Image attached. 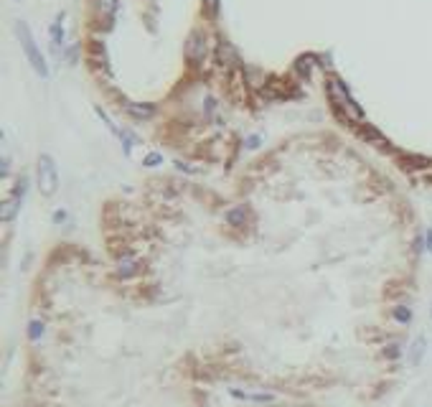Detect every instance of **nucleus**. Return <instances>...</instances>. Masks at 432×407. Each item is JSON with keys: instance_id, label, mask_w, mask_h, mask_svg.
I'll return each instance as SVG.
<instances>
[{"instance_id": "1", "label": "nucleus", "mask_w": 432, "mask_h": 407, "mask_svg": "<svg viewBox=\"0 0 432 407\" xmlns=\"http://www.w3.org/2000/svg\"><path fill=\"white\" fill-rule=\"evenodd\" d=\"M325 89H328V99L333 102V107H336L338 115H346L351 123H361V120H364V110L353 102V97L348 94V89H346L344 82H341L338 77H328Z\"/></svg>"}, {"instance_id": "2", "label": "nucleus", "mask_w": 432, "mask_h": 407, "mask_svg": "<svg viewBox=\"0 0 432 407\" xmlns=\"http://www.w3.org/2000/svg\"><path fill=\"white\" fill-rule=\"evenodd\" d=\"M16 33H18V41H21V46H23V54H26L28 62H31V66L36 69V74H38V77H49L46 59H43V54L38 51L36 41L31 36V28H28L23 21H16Z\"/></svg>"}, {"instance_id": "3", "label": "nucleus", "mask_w": 432, "mask_h": 407, "mask_svg": "<svg viewBox=\"0 0 432 407\" xmlns=\"http://www.w3.org/2000/svg\"><path fill=\"white\" fill-rule=\"evenodd\" d=\"M36 178H38V191L41 196H54L56 188H58V171H56V163L51 156L43 153L38 158V165H36Z\"/></svg>"}, {"instance_id": "4", "label": "nucleus", "mask_w": 432, "mask_h": 407, "mask_svg": "<svg viewBox=\"0 0 432 407\" xmlns=\"http://www.w3.org/2000/svg\"><path fill=\"white\" fill-rule=\"evenodd\" d=\"M206 54H208V36L201 28H193L191 36L186 38V59L193 66H199L206 62Z\"/></svg>"}, {"instance_id": "5", "label": "nucleus", "mask_w": 432, "mask_h": 407, "mask_svg": "<svg viewBox=\"0 0 432 407\" xmlns=\"http://www.w3.org/2000/svg\"><path fill=\"white\" fill-rule=\"evenodd\" d=\"M23 193H26V176H21V178L16 181V186H13L10 196L3 201V221L16 219L18 209H21V201H23Z\"/></svg>"}, {"instance_id": "6", "label": "nucleus", "mask_w": 432, "mask_h": 407, "mask_svg": "<svg viewBox=\"0 0 432 407\" xmlns=\"http://www.w3.org/2000/svg\"><path fill=\"white\" fill-rule=\"evenodd\" d=\"M216 59H219V64L227 66V69H231V66L239 64V56H236L234 46H231V43H227V41H219V46H216Z\"/></svg>"}, {"instance_id": "7", "label": "nucleus", "mask_w": 432, "mask_h": 407, "mask_svg": "<svg viewBox=\"0 0 432 407\" xmlns=\"http://www.w3.org/2000/svg\"><path fill=\"white\" fill-rule=\"evenodd\" d=\"M122 110L130 117H135V120H147V117H153V112H155L153 104H145V102H125Z\"/></svg>"}, {"instance_id": "8", "label": "nucleus", "mask_w": 432, "mask_h": 407, "mask_svg": "<svg viewBox=\"0 0 432 407\" xmlns=\"http://www.w3.org/2000/svg\"><path fill=\"white\" fill-rule=\"evenodd\" d=\"M117 5H120V0H97V16L104 26H110L115 13H117Z\"/></svg>"}, {"instance_id": "9", "label": "nucleus", "mask_w": 432, "mask_h": 407, "mask_svg": "<svg viewBox=\"0 0 432 407\" xmlns=\"http://www.w3.org/2000/svg\"><path fill=\"white\" fill-rule=\"evenodd\" d=\"M425 351H427V341H425V336H417V339L412 341V346H409V364H412V367L420 364V361L425 359Z\"/></svg>"}, {"instance_id": "10", "label": "nucleus", "mask_w": 432, "mask_h": 407, "mask_svg": "<svg viewBox=\"0 0 432 407\" xmlns=\"http://www.w3.org/2000/svg\"><path fill=\"white\" fill-rule=\"evenodd\" d=\"M61 23H64V13H58L56 21L51 23V41H54V49H61V43H64V31H61Z\"/></svg>"}, {"instance_id": "11", "label": "nucleus", "mask_w": 432, "mask_h": 407, "mask_svg": "<svg viewBox=\"0 0 432 407\" xmlns=\"http://www.w3.org/2000/svg\"><path fill=\"white\" fill-rule=\"evenodd\" d=\"M313 64H316V56H310V54H305V56H300L295 62V71L300 74V77H310V71H313Z\"/></svg>"}, {"instance_id": "12", "label": "nucleus", "mask_w": 432, "mask_h": 407, "mask_svg": "<svg viewBox=\"0 0 432 407\" xmlns=\"http://www.w3.org/2000/svg\"><path fill=\"white\" fill-rule=\"evenodd\" d=\"M244 221H247V206H234L227 214V224H231V227H242Z\"/></svg>"}, {"instance_id": "13", "label": "nucleus", "mask_w": 432, "mask_h": 407, "mask_svg": "<svg viewBox=\"0 0 432 407\" xmlns=\"http://www.w3.org/2000/svg\"><path fill=\"white\" fill-rule=\"evenodd\" d=\"M231 395L239 400H252V402H270L272 400V395H255V392H242V389H231Z\"/></svg>"}, {"instance_id": "14", "label": "nucleus", "mask_w": 432, "mask_h": 407, "mask_svg": "<svg viewBox=\"0 0 432 407\" xmlns=\"http://www.w3.org/2000/svg\"><path fill=\"white\" fill-rule=\"evenodd\" d=\"M392 315H394V321H399V323H409L412 321V311L407 306H397L392 311Z\"/></svg>"}, {"instance_id": "15", "label": "nucleus", "mask_w": 432, "mask_h": 407, "mask_svg": "<svg viewBox=\"0 0 432 407\" xmlns=\"http://www.w3.org/2000/svg\"><path fill=\"white\" fill-rule=\"evenodd\" d=\"M135 270H138V262L132 260V257H125V260L120 262V275H122V278L135 275Z\"/></svg>"}, {"instance_id": "16", "label": "nucleus", "mask_w": 432, "mask_h": 407, "mask_svg": "<svg viewBox=\"0 0 432 407\" xmlns=\"http://www.w3.org/2000/svg\"><path fill=\"white\" fill-rule=\"evenodd\" d=\"M28 336H31V341H38L43 336V323L41 321H31V326H28Z\"/></svg>"}, {"instance_id": "17", "label": "nucleus", "mask_w": 432, "mask_h": 407, "mask_svg": "<svg viewBox=\"0 0 432 407\" xmlns=\"http://www.w3.org/2000/svg\"><path fill=\"white\" fill-rule=\"evenodd\" d=\"M203 8H206V13H208V16L214 18L216 13H219V0H203Z\"/></svg>"}, {"instance_id": "18", "label": "nucleus", "mask_w": 432, "mask_h": 407, "mask_svg": "<svg viewBox=\"0 0 432 407\" xmlns=\"http://www.w3.org/2000/svg\"><path fill=\"white\" fill-rule=\"evenodd\" d=\"M404 165H412V168H425V165H430V160H427V158H414V156H412V158H407Z\"/></svg>"}, {"instance_id": "19", "label": "nucleus", "mask_w": 432, "mask_h": 407, "mask_svg": "<svg viewBox=\"0 0 432 407\" xmlns=\"http://www.w3.org/2000/svg\"><path fill=\"white\" fill-rule=\"evenodd\" d=\"M160 160H163V158H160V156H158V153H150V156H147V158H145V160H143V163H145V165H158V163H160Z\"/></svg>"}, {"instance_id": "20", "label": "nucleus", "mask_w": 432, "mask_h": 407, "mask_svg": "<svg viewBox=\"0 0 432 407\" xmlns=\"http://www.w3.org/2000/svg\"><path fill=\"white\" fill-rule=\"evenodd\" d=\"M386 356H389V359H397V356H399V346H397V344L386 346Z\"/></svg>"}, {"instance_id": "21", "label": "nucleus", "mask_w": 432, "mask_h": 407, "mask_svg": "<svg viewBox=\"0 0 432 407\" xmlns=\"http://www.w3.org/2000/svg\"><path fill=\"white\" fill-rule=\"evenodd\" d=\"M66 217H69V214L64 212V209H58V212L54 214V221H56V224H61V221H66Z\"/></svg>"}, {"instance_id": "22", "label": "nucleus", "mask_w": 432, "mask_h": 407, "mask_svg": "<svg viewBox=\"0 0 432 407\" xmlns=\"http://www.w3.org/2000/svg\"><path fill=\"white\" fill-rule=\"evenodd\" d=\"M257 145H259V138H257V135H255V138H249V140H247V148H257Z\"/></svg>"}, {"instance_id": "23", "label": "nucleus", "mask_w": 432, "mask_h": 407, "mask_svg": "<svg viewBox=\"0 0 432 407\" xmlns=\"http://www.w3.org/2000/svg\"><path fill=\"white\" fill-rule=\"evenodd\" d=\"M427 250H430V252H432V229H430V232H427Z\"/></svg>"}]
</instances>
